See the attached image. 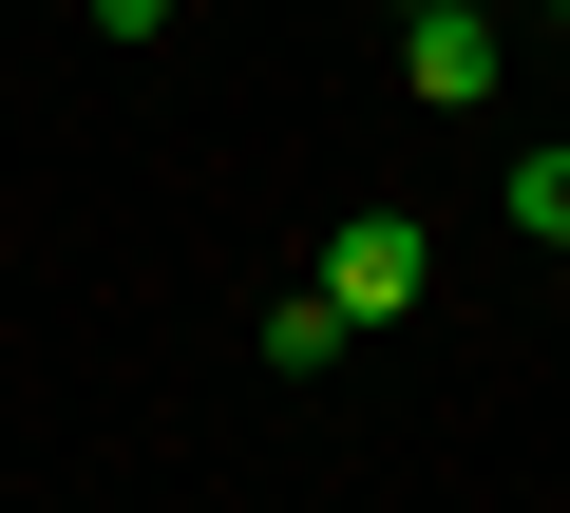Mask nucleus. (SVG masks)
Segmentation results:
<instances>
[{
    "label": "nucleus",
    "instance_id": "7ed1b4c3",
    "mask_svg": "<svg viewBox=\"0 0 570 513\" xmlns=\"http://www.w3.org/2000/svg\"><path fill=\"white\" fill-rule=\"evenodd\" d=\"M343 343H362V324H343L324 286H305V305H266V381H343Z\"/></svg>",
    "mask_w": 570,
    "mask_h": 513
},
{
    "label": "nucleus",
    "instance_id": "39448f33",
    "mask_svg": "<svg viewBox=\"0 0 570 513\" xmlns=\"http://www.w3.org/2000/svg\"><path fill=\"white\" fill-rule=\"evenodd\" d=\"M77 20H96V39H153V20H171V0H77Z\"/></svg>",
    "mask_w": 570,
    "mask_h": 513
},
{
    "label": "nucleus",
    "instance_id": "f03ea898",
    "mask_svg": "<svg viewBox=\"0 0 570 513\" xmlns=\"http://www.w3.org/2000/svg\"><path fill=\"white\" fill-rule=\"evenodd\" d=\"M400 77H419L438 115H494V77H513V39H494V0H400Z\"/></svg>",
    "mask_w": 570,
    "mask_h": 513
},
{
    "label": "nucleus",
    "instance_id": "423d86ee",
    "mask_svg": "<svg viewBox=\"0 0 570 513\" xmlns=\"http://www.w3.org/2000/svg\"><path fill=\"white\" fill-rule=\"evenodd\" d=\"M551 20H570V0H551Z\"/></svg>",
    "mask_w": 570,
    "mask_h": 513
},
{
    "label": "nucleus",
    "instance_id": "f257e3e1",
    "mask_svg": "<svg viewBox=\"0 0 570 513\" xmlns=\"http://www.w3.org/2000/svg\"><path fill=\"white\" fill-rule=\"evenodd\" d=\"M305 286H324L343 324H400V305L438 286V228H419V209H343V228H324V267H305Z\"/></svg>",
    "mask_w": 570,
    "mask_h": 513
},
{
    "label": "nucleus",
    "instance_id": "20e7f679",
    "mask_svg": "<svg viewBox=\"0 0 570 513\" xmlns=\"http://www.w3.org/2000/svg\"><path fill=\"white\" fill-rule=\"evenodd\" d=\"M513 228H532V247H570V152H513Z\"/></svg>",
    "mask_w": 570,
    "mask_h": 513
}]
</instances>
